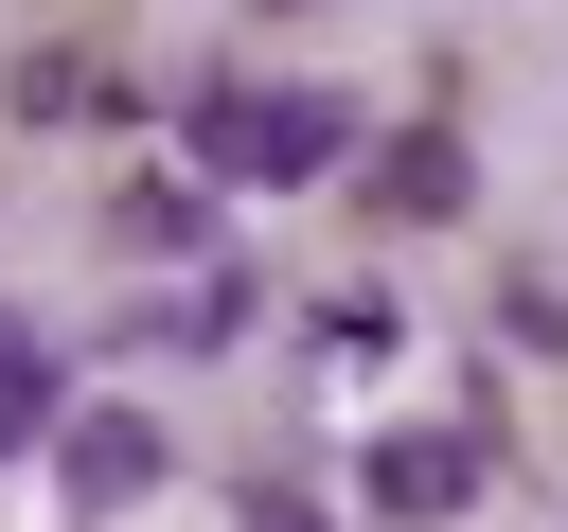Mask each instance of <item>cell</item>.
Segmentation results:
<instances>
[{"label":"cell","instance_id":"3957f363","mask_svg":"<svg viewBox=\"0 0 568 532\" xmlns=\"http://www.w3.org/2000/svg\"><path fill=\"white\" fill-rule=\"evenodd\" d=\"M160 426L142 408H89V426H53V479H71V514H124V497H160Z\"/></svg>","mask_w":568,"mask_h":532},{"label":"cell","instance_id":"8992f818","mask_svg":"<svg viewBox=\"0 0 568 532\" xmlns=\"http://www.w3.org/2000/svg\"><path fill=\"white\" fill-rule=\"evenodd\" d=\"M248 532H337V514H302V497H284V479H266V497H248Z\"/></svg>","mask_w":568,"mask_h":532},{"label":"cell","instance_id":"5b68a950","mask_svg":"<svg viewBox=\"0 0 568 532\" xmlns=\"http://www.w3.org/2000/svg\"><path fill=\"white\" fill-rule=\"evenodd\" d=\"M53 426H71V408H53V355H36V337H0V461H36Z\"/></svg>","mask_w":568,"mask_h":532},{"label":"cell","instance_id":"7a4b0ae2","mask_svg":"<svg viewBox=\"0 0 568 532\" xmlns=\"http://www.w3.org/2000/svg\"><path fill=\"white\" fill-rule=\"evenodd\" d=\"M479 479H497V443H479V426H390V443H373V514H408V532L479 514Z\"/></svg>","mask_w":568,"mask_h":532},{"label":"cell","instance_id":"52a82bcc","mask_svg":"<svg viewBox=\"0 0 568 532\" xmlns=\"http://www.w3.org/2000/svg\"><path fill=\"white\" fill-rule=\"evenodd\" d=\"M248 18H284V0H248Z\"/></svg>","mask_w":568,"mask_h":532},{"label":"cell","instance_id":"6da1fadb","mask_svg":"<svg viewBox=\"0 0 568 532\" xmlns=\"http://www.w3.org/2000/svg\"><path fill=\"white\" fill-rule=\"evenodd\" d=\"M178 142H195L213 177H248V195H302V177L355 160V106H337V89H248V71H213V89L178 106Z\"/></svg>","mask_w":568,"mask_h":532},{"label":"cell","instance_id":"277c9868","mask_svg":"<svg viewBox=\"0 0 568 532\" xmlns=\"http://www.w3.org/2000/svg\"><path fill=\"white\" fill-rule=\"evenodd\" d=\"M462 195H479V160H462L444 124H408V142H373V213H408V231H426V213H462Z\"/></svg>","mask_w":568,"mask_h":532}]
</instances>
